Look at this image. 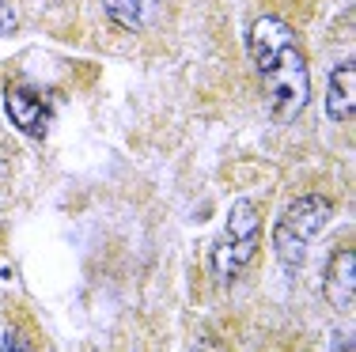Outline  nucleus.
<instances>
[{"label":"nucleus","instance_id":"f257e3e1","mask_svg":"<svg viewBox=\"0 0 356 352\" xmlns=\"http://www.w3.org/2000/svg\"><path fill=\"white\" fill-rule=\"evenodd\" d=\"M250 61L266 91L269 114L277 121H296L311 103V69L296 31L277 15H261L250 27Z\"/></svg>","mask_w":356,"mask_h":352},{"label":"nucleus","instance_id":"f03ea898","mask_svg":"<svg viewBox=\"0 0 356 352\" xmlns=\"http://www.w3.org/2000/svg\"><path fill=\"white\" fill-rule=\"evenodd\" d=\"M330 216H334V201L326 194H303L296 197L292 205L281 212V220H277L273 228V250L277 258H281L284 265H303V258H307V246L311 239L330 224Z\"/></svg>","mask_w":356,"mask_h":352},{"label":"nucleus","instance_id":"7ed1b4c3","mask_svg":"<svg viewBox=\"0 0 356 352\" xmlns=\"http://www.w3.org/2000/svg\"><path fill=\"white\" fill-rule=\"evenodd\" d=\"M258 239H261L258 208H254L247 197H239L232 205V212H227L224 235H220L216 246H213V276H216V284L239 280L243 269L250 265L254 250H258Z\"/></svg>","mask_w":356,"mask_h":352},{"label":"nucleus","instance_id":"20e7f679","mask_svg":"<svg viewBox=\"0 0 356 352\" xmlns=\"http://www.w3.org/2000/svg\"><path fill=\"white\" fill-rule=\"evenodd\" d=\"M4 110H8V117H12V125L19 133L42 137L49 114H54V106H49V99L42 95L35 83H12V87L4 91Z\"/></svg>","mask_w":356,"mask_h":352},{"label":"nucleus","instance_id":"39448f33","mask_svg":"<svg viewBox=\"0 0 356 352\" xmlns=\"http://www.w3.org/2000/svg\"><path fill=\"white\" fill-rule=\"evenodd\" d=\"M353 299H356V254L353 246H345L326 265V303L334 311H353Z\"/></svg>","mask_w":356,"mask_h":352},{"label":"nucleus","instance_id":"423d86ee","mask_svg":"<svg viewBox=\"0 0 356 352\" xmlns=\"http://www.w3.org/2000/svg\"><path fill=\"white\" fill-rule=\"evenodd\" d=\"M103 12L125 31H148L163 19L167 0H103Z\"/></svg>","mask_w":356,"mask_h":352},{"label":"nucleus","instance_id":"0eeeda50","mask_svg":"<svg viewBox=\"0 0 356 352\" xmlns=\"http://www.w3.org/2000/svg\"><path fill=\"white\" fill-rule=\"evenodd\" d=\"M356 110V65L341 61L330 72V87H326V114L330 121H349Z\"/></svg>","mask_w":356,"mask_h":352},{"label":"nucleus","instance_id":"6e6552de","mask_svg":"<svg viewBox=\"0 0 356 352\" xmlns=\"http://www.w3.org/2000/svg\"><path fill=\"white\" fill-rule=\"evenodd\" d=\"M15 27H19L15 12H12L8 4H0V35H15Z\"/></svg>","mask_w":356,"mask_h":352},{"label":"nucleus","instance_id":"1a4fd4ad","mask_svg":"<svg viewBox=\"0 0 356 352\" xmlns=\"http://www.w3.org/2000/svg\"><path fill=\"white\" fill-rule=\"evenodd\" d=\"M0 345H4V349H31V341H23V337H19V330H8Z\"/></svg>","mask_w":356,"mask_h":352},{"label":"nucleus","instance_id":"9d476101","mask_svg":"<svg viewBox=\"0 0 356 352\" xmlns=\"http://www.w3.org/2000/svg\"><path fill=\"white\" fill-rule=\"evenodd\" d=\"M8 178V159H4V148H0V182Z\"/></svg>","mask_w":356,"mask_h":352}]
</instances>
